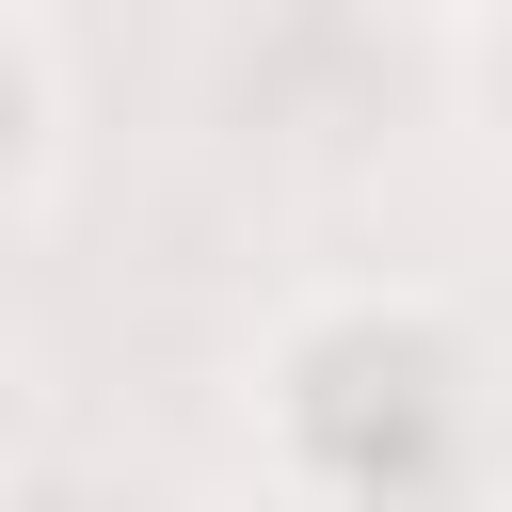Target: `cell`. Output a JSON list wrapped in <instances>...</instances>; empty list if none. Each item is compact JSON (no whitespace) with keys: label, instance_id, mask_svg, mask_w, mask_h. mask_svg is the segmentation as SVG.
Returning <instances> with one entry per match:
<instances>
[{"label":"cell","instance_id":"obj_2","mask_svg":"<svg viewBox=\"0 0 512 512\" xmlns=\"http://www.w3.org/2000/svg\"><path fill=\"white\" fill-rule=\"evenodd\" d=\"M16 448H32V368L0 352V464H16Z\"/></svg>","mask_w":512,"mask_h":512},{"label":"cell","instance_id":"obj_1","mask_svg":"<svg viewBox=\"0 0 512 512\" xmlns=\"http://www.w3.org/2000/svg\"><path fill=\"white\" fill-rule=\"evenodd\" d=\"M48 144H64V96H48V48H32V32L0 16V208H32Z\"/></svg>","mask_w":512,"mask_h":512}]
</instances>
